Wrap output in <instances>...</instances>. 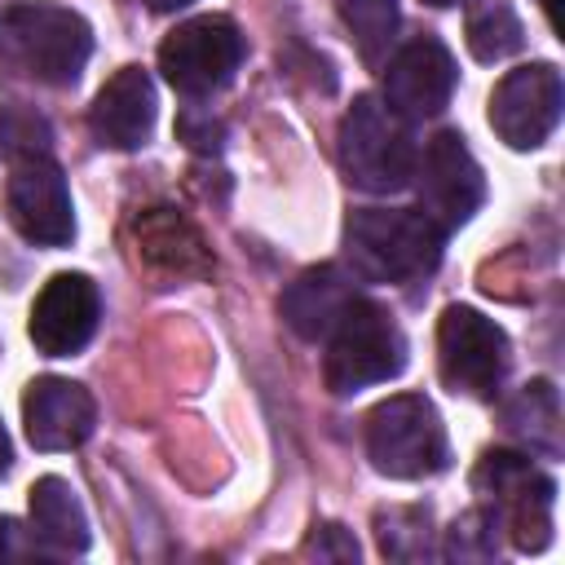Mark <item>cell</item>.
Instances as JSON below:
<instances>
[{"label": "cell", "instance_id": "6da1fadb", "mask_svg": "<svg viewBox=\"0 0 565 565\" xmlns=\"http://www.w3.org/2000/svg\"><path fill=\"white\" fill-rule=\"evenodd\" d=\"M441 238L419 207H362L344 221V260L362 282H411L433 274Z\"/></svg>", "mask_w": 565, "mask_h": 565}, {"label": "cell", "instance_id": "7a4b0ae2", "mask_svg": "<svg viewBox=\"0 0 565 565\" xmlns=\"http://www.w3.org/2000/svg\"><path fill=\"white\" fill-rule=\"evenodd\" d=\"M88 53L93 31L75 9L49 0H18L0 9V57H9L22 75L66 88L79 79Z\"/></svg>", "mask_w": 565, "mask_h": 565}, {"label": "cell", "instance_id": "3957f363", "mask_svg": "<svg viewBox=\"0 0 565 565\" xmlns=\"http://www.w3.org/2000/svg\"><path fill=\"white\" fill-rule=\"evenodd\" d=\"M340 172L366 194H397L415 181V132L384 97L362 93L340 119Z\"/></svg>", "mask_w": 565, "mask_h": 565}, {"label": "cell", "instance_id": "277c9868", "mask_svg": "<svg viewBox=\"0 0 565 565\" xmlns=\"http://www.w3.org/2000/svg\"><path fill=\"white\" fill-rule=\"evenodd\" d=\"M402 366H406V335L393 322V313L366 296H353V305L340 313V322L327 335V388L335 397H349L402 375Z\"/></svg>", "mask_w": 565, "mask_h": 565}, {"label": "cell", "instance_id": "5b68a950", "mask_svg": "<svg viewBox=\"0 0 565 565\" xmlns=\"http://www.w3.org/2000/svg\"><path fill=\"white\" fill-rule=\"evenodd\" d=\"M366 455L393 481H419L450 463L441 415L419 393H397L366 415Z\"/></svg>", "mask_w": 565, "mask_h": 565}, {"label": "cell", "instance_id": "8992f818", "mask_svg": "<svg viewBox=\"0 0 565 565\" xmlns=\"http://www.w3.org/2000/svg\"><path fill=\"white\" fill-rule=\"evenodd\" d=\"M472 486L494 499V508L508 516V534L521 552H543L552 543V503H556V481L525 455L512 450H486Z\"/></svg>", "mask_w": 565, "mask_h": 565}, {"label": "cell", "instance_id": "52a82bcc", "mask_svg": "<svg viewBox=\"0 0 565 565\" xmlns=\"http://www.w3.org/2000/svg\"><path fill=\"white\" fill-rule=\"evenodd\" d=\"M243 31L221 18V13H207V18H190L181 22L163 44H159V71L163 79L185 93V97H212L221 93L234 71L243 66Z\"/></svg>", "mask_w": 565, "mask_h": 565}, {"label": "cell", "instance_id": "ba28073f", "mask_svg": "<svg viewBox=\"0 0 565 565\" xmlns=\"http://www.w3.org/2000/svg\"><path fill=\"white\" fill-rule=\"evenodd\" d=\"M437 371L450 393L494 397L508 371V335L472 305H450L437 322Z\"/></svg>", "mask_w": 565, "mask_h": 565}, {"label": "cell", "instance_id": "9c48e42d", "mask_svg": "<svg viewBox=\"0 0 565 565\" xmlns=\"http://www.w3.org/2000/svg\"><path fill=\"white\" fill-rule=\"evenodd\" d=\"M561 106H565L561 71L552 62H530V66L508 71L494 84V93H490V128L512 150H539L556 132Z\"/></svg>", "mask_w": 565, "mask_h": 565}, {"label": "cell", "instance_id": "30bf717a", "mask_svg": "<svg viewBox=\"0 0 565 565\" xmlns=\"http://www.w3.org/2000/svg\"><path fill=\"white\" fill-rule=\"evenodd\" d=\"M415 177H419V212L441 234L472 221V212L486 199V177H481L468 141L455 128L437 132L424 146V159H415Z\"/></svg>", "mask_w": 565, "mask_h": 565}, {"label": "cell", "instance_id": "8fae6325", "mask_svg": "<svg viewBox=\"0 0 565 565\" xmlns=\"http://www.w3.org/2000/svg\"><path fill=\"white\" fill-rule=\"evenodd\" d=\"M9 225L35 247H66L75 238V207L62 168L49 154L13 159L9 190H4Z\"/></svg>", "mask_w": 565, "mask_h": 565}, {"label": "cell", "instance_id": "7c38bea8", "mask_svg": "<svg viewBox=\"0 0 565 565\" xmlns=\"http://www.w3.org/2000/svg\"><path fill=\"white\" fill-rule=\"evenodd\" d=\"M97 318H102L97 282L88 274H53L31 305L26 331L44 358H71L93 340Z\"/></svg>", "mask_w": 565, "mask_h": 565}, {"label": "cell", "instance_id": "4fadbf2b", "mask_svg": "<svg viewBox=\"0 0 565 565\" xmlns=\"http://www.w3.org/2000/svg\"><path fill=\"white\" fill-rule=\"evenodd\" d=\"M455 57L437 35H419L411 44H402L388 57L384 71V102L402 115V119H433L450 106L455 93Z\"/></svg>", "mask_w": 565, "mask_h": 565}, {"label": "cell", "instance_id": "5bb4252c", "mask_svg": "<svg viewBox=\"0 0 565 565\" xmlns=\"http://www.w3.org/2000/svg\"><path fill=\"white\" fill-rule=\"evenodd\" d=\"M22 424H26V441L35 450H75L93 433L97 406H93V393L84 384L62 380V375H44V380L26 384Z\"/></svg>", "mask_w": 565, "mask_h": 565}, {"label": "cell", "instance_id": "9a60e30c", "mask_svg": "<svg viewBox=\"0 0 565 565\" xmlns=\"http://www.w3.org/2000/svg\"><path fill=\"white\" fill-rule=\"evenodd\" d=\"M154 115H159V102H154L150 75L141 66H119L93 97L88 128L110 150H141L154 132Z\"/></svg>", "mask_w": 565, "mask_h": 565}, {"label": "cell", "instance_id": "2e32d148", "mask_svg": "<svg viewBox=\"0 0 565 565\" xmlns=\"http://www.w3.org/2000/svg\"><path fill=\"white\" fill-rule=\"evenodd\" d=\"M137 256L163 278H207L216 269L212 247L177 207H146L132 216Z\"/></svg>", "mask_w": 565, "mask_h": 565}, {"label": "cell", "instance_id": "e0dca14e", "mask_svg": "<svg viewBox=\"0 0 565 565\" xmlns=\"http://www.w3.org/2000/svg\"><path fill=\"white\" fill-rule=\"evenodd\" d=\"M353 282L335 269V265H313L305 269L278 300L287 327L300 335V340H327L331 327L340 322V313L353 305Z\"/></svg>", "mask_w": 565, "mask_h": 565}, {"label": "cell", "instance_id": "ac0fdd59", "mask_svg": "<svg viewBox=\"0 0 565 565\" xmlns=\"http://www.w3.org/2000/svg\"><path fill=\"white\" fill-rule=\"evenodd\" d=\"M31 534L62 556L88 552V516L84 503L75 499L71 481L62 477H40L31 486Z\"/></svg>", "mask_w": 565, "mask_h": 565}, {"label": "cell", "instance_id": "d6986e66", "mask_svg": "<svg viewBox=\"0 0 565 565\" xmlns=\"http://www.w3.org/2000/svg\"><path fill=\"white\" fill-rule=\"evenodd\" d=\"M463 40L477 62H503L525 44V26H521L512 0H468Z\"/></svg>", "mask_w": 565, "mask_h": 565}, {"label": "cell", "instance_id": "ffe728a7", "mask_svg": "<svg viewBox=\"0 0 565 565\" xmlns=\"http://www.w3.org/2000/svg\"><path fill=\"white\" fill-rule=\"evenodd\" d=\"M503 419L521 441H530V450H543V455L561 450V402H556V388L547 380L525 384Z\"/></svg>", "mask_w": 565, "mask_h": 565}, {"label": "cell", "instance_id": "44dd1931", "mask_svg": "<svg viewBox=\"0 0 565 565\" xmlns=\"http://www.w3.org/2000/svg\"><path fill=\"white\" fill-rule=\"evenodd\" d=\"M340 18L366 66H384L397 40V0H340Z\"/></svg>", "mask_w": 565, "mask_h": 565}, {"label": "cell", "instance_id": "7402d4cb", "mask_svg": "<svg viewBox=\"0 0 565 565\" xmlns=\"http://www.w3.org/2000/svg\"><path fill=\"white\" fill-rule=\"evenodd\" d=\"M375 539L388 561H424L433 556V530L428 508H380L375 512Z\"/></svg>", "mask_w": 565, "mask_h": 565}, {"label": "cell", "instance_id": "603a6c76", "mask_svg": "<svg viewBox=\"0 0 565 565\" xmlns=\"http://www.w3.org/2000/svg\"><path fill=\"white\" fill-rule=\"evenodd\" d=\"M446 556L450 561H490V556H499V516L486 512V508L463 512L446 534Z\"/></svg>", "mask_w": 565, "mask_h": 565}, {"label": "cell", "instance_id": "cb8c5ba5", "mask_svg": "<svg viewBox=\"0 0 565 565\" xmlns=\"http://www.w3.org/2000/svg\"><path fill=\"white\" fill-rule=\"evenodd\" d=\"M0 141H4V154H13V159L49 154V124L40 115H31V110L9 106L0 115Z\"/></svg>", "mask_w": 565, "mask_h": 565}, {"label": "cell", "instance_id": "d4e9b609", "mask_svg": "<svg viewBox=\"0 0 565 565\" xmlns=\"http://www.w3.org/2000/svg\"><path fill=\"white\" fill-rule=\"evenodd\" d=\"M177 137H181L190 150H203V154H212V150H221V137H225V128H221V119H212V110L185 106V110L177 115Z\"/></svg>", "mask_w": 565, "mask_h": 565}, {"label": "cell", "instance_id": "484cf974", "mask_svg": "<svg viewBox=\"0 0 565 565\" xmlns=\"http://www.w3.org/2000/svg\"><path fill=\"white\" fill-rule=\"evenodd\" d=\"M305 556H318V561H358V539L344 525H318L305 539Z\"/></svg>", "mask_w": 565, "mask_h": 565}, {"label": "cell", "instance_id": "4316f807", "mask_svg": "<svg viewBox=\"0 0 565 565\" xmlns=\"http://www.w3.org/2000/svg\"><path fill=\"white\" fill-rule=\"evenodd\" d=\"M9 463H13V446H9V433H4V424H0V477L9 472Z\"/></svg>", "mask_w": 565, "mask_h": 565}, {"label": "cell", "instance_id": "83f0119b", "mask_svg": "<svg viewBox=\"0 0 565 565\" xmlns=\"http://www.w3.org/2000/svg\"><path fill=\"white\" fill-rule=\"evenodd\" d=\"M154 13H177V9H185V4H194V0H146Z\"/></svg>", "mask_w": 565, "mask_h": 565}, {"label": "cell", "instance_id": "f1b7e54d", "mask_svg": "<svg viewBox=\"0 0 565 565\" xmlns=\"http://www.w3.org/2000/svg\"><path fill=\"white\" fill-rule=\"evenodd\" d=\"M9 534H13V521H9V516H0V556L9 552Z\"/></svg>", "mask_w": 565, "mask_h": 565}, {"label": "cell", "instance_id": "f546056e", "mask_svg": "<svg viewBox=\"0 0 565 565\" xmlns=\"http://www.w3.org/2000/svg\"><path fill=\"white\" fill-rule=\"evenodd\" d=\"M424 4H433V9H446V4H459V0H424Z\"/></svg>", "mask_w": 565, "mask_h": 565}]
</instances>
